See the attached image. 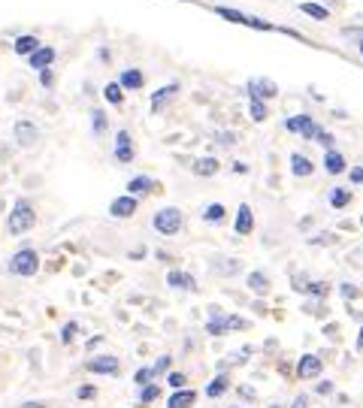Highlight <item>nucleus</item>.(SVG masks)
Here are the masks:
<instances>
[{
    "label": "nucleus",
    "mask_w": 363,
    "mask_h": 408,
    "mask_svg": "<svg viewBox=\"0 0 363 408\" xmlns=\"http://www.w3.org/2000/svg\"><path fill=\"white\" fill-rule=\"evenodd\" d=\"M348 203H351V188H336L330 194V206L333 209H345Z\"/></svg>",
    "instance_id": "obj_30"
},
{
    "label": "nucleus",
    "mask_w": 363,
    "mask_h": 408,
    "mask_svg": "<svg viewBox=\"0 0 363 408\" xmlns=\"http://www.w3.org/2000/svg\"><path fill=\"white\" fill-rule=\"evenodd\" d=\"M18 408H49L45 402H24V405H18Z\"/></svg>",
    "instance_id": "obj_47"
},
{
    "label": "nucleus",
    "mask_w": 363,
    "mask_h": 408,
    "mask_svg": "<svg viewBox=\"0 0 363 408\" xmlns=\"http://www.w3.org/2000/svg\"><path fill=\"white\" fill-rule=\"evenodd\" d=\"M167 285H170L172 290H191V294L197 290L194 275H191V272H182V269H170V272H167Z\"/></svg>",
    "instance_id": "obj_14"
},
{
    "label": "nucleus",
    "mask_w": 363,
    "mask_h": 408,
    "mask_svg": "<svg viewBox=\"0 0 363 408\" xmlns=\"http://www.w3.org/2000/svg\"><path fill=\"white\" fill-rule=\"evenodd\" d=\"M167 384H170L172 390H182V387H185V384H188L185 372H170V375H167Z\"/></svg>",
    "instance_id": "obj_38"
},
{
    "label": "nucleus",
    "mask_w": 363,
    "mask_h": 408,
    "mask_svg": "<svg viewBox=\"0 0 363 408\" xmlns=\"http://www.w3.org/2000/svg\"><path fill=\"white\" fill-rule=\"evenodd\" d=\"M115 160L118 163H133L136 158V149H133V136L127 133V130H118L115 133Z\"/></svg>",
    "instance_id": "obj_8"
},
{
    "label": "nucleus",
    "mask_w": 363,
    "mask_h": 408,
    "mask_svg": "<svg viewBox=\"0 0 363 408\" xmlns=\"http://www.w3.org/2000/svg\"><path fill=\"white\" fill-rule=\"evenodd\" d=\"M360 54H363V40H360Z\"/></svg>",
    "instance_id": "obj_51"
},
{
    "label": "nucleus",
    "mask_w": 363,
    "mask_h": 408,
    "mask_svg": "<svg viewBox=\"0 0 363 408\" xmlns=\"http://www.w3.org/2000/svg\"><path fill=\"white\" fill-rule=\"evenodd\" d=\"M303 290L309 296H315V299H327V294H330V285H327V281H309V285H303Z\"/></svg>",
    "instance_id": "obj_29"
},
{
    "label": "nucleus",
    "mask_w": 363,
    "mask_h": 408,
    "mask_svg": "<svg viewBox=\"0 0 363 408\" xmlns=\"http://www.w3.org/2000/svg\"><path fill=\"white\" fill-rule=\"evenodd\" d=\"M324 169L330 172V176H342V172L348 169V167H345V158H342L339 151L327 149V154H324Z\"/></svg>",
    "instance_id": "obj_21"
},
{
    "label": "nucleus",
    "mask_w": 363,
    "mask_h": 408,
    "mask_svg": "<svg viewBox=\"0 0 363 408\" xmlns=\"http://www.w3.org/2000/svg\"><path fill=\"white\" fill-rule=\"evenodd\" d=\"M151 190H161V185L154 179H149V176H133L131 181H127V194L131 197H145V194H151Z\"/></svg>",
    "instance_id": "obj_11"
},
{
    "label": "nucleus",
    "mask_w": 363,
    "mask_h": 408,
    "mask_svg": "<svg viewBox=\"0 0 363 408\" xmlns=\"http://www.w3.org/2000/svg\"><path fill=\"white\" fill-rule=\"evenodd\" d=\"M218 321H221L224 326V333H230V330H249V321L239 315H224V312H218Z\"/></svg>",
    "instance_id": "obj_24"
},
{
    "label": "nucleus",
    "mask_w": 363,
    "mask_h": 408,
    "mask_svg": "<svg viewBox=\"0 0 363 408\" xmlns=\"http://www.w3.org/2000/svg\"><path fill=\"white\" fill-rule=\"evenodd\" d=\"M357 351H363V330H360V335H357Z\"/></svg>",
    "instance_id": "obj_50"
},
{
    "label": "nucleus",
    "mask_w": 363,
    "mask_h": 408,
    "mask_svg": "<svg viewBox=\"0 0 363 408\" xmlns=\"http://www.w3.org/2000/svg\"><path fill=\"white\" fill-rule=\"evenodd\" d=\"M218 142H221V145H233V142H236V133L221 130V133H218Z\"/></svg>",
    "instance_id": "obj_45"
},
{
    "label": "nucleus",
    "mask_w": 363,
    "mask_h": 408,
    "mask_svg": "<svg viewBox=\"0 0 363 408\" xmlns=\"http://www.w3.org/2000/svg\"><path fill=\"white\" fill-rule=\"evenodd\" d=\"M290 408H306V396H297V399H294V405H290Z\"/></svg>",
    "instance_id": "obj_49"
},
{
    "label": "nucleus",
    "mask_w": 363,
    "mask_h": 408,
    "mask_svg": "<svg viewBox=\"0 0 363 408\" xmlns=\"http://www.w3.org/2000/svg\"><path fill=\"white\" fill-rule=\"evenodd\" d=\"M136 209H140V199L131 197V194H124V197H115L112 203H109V215L118 218V221H124V218L136 215Z\"/></svg>",
    "instance_id": "obj_7"
},
{
    "label": "nucleus",
    "mask_w": 363,
    "mask_h": 408,
    "mask_svg": "<svg viewBox=\"0 0 363 408\" xmlns=\"http://www.w3.org/2000/svg\"><path fill=\"white\" fill-rule=\"evenodd\" d=\"M118 369H121V363L112 354H94L91 360H85V372L91 375H118Z\"/></svg>",
    "instance_id": "obj_4"
},
{
    "label": "nucleus",
    "mask_w": 363,
    "mask_h": 408,
    "mask_svg": "<svg viewBox=\"0 0 363 408\" xmlns=\"http://www.w3.org/2000/svg\"><path fill=\"white\" fill-rule=\"evenodd\" d=\"M233 230L239 236H249L254 230V212L249 203H242L239 209H236V221H233Z\"/></svg>",
    "instance_id": "obj_15"
},
{
    "label": "nucleus",
    "mask_w": 363,
    "mask_h": 408,
    "mask_svg": "<svg viewBox=\"0 0 363 408\" xmlns=\"http://www.w3.org/2000/svg\"><path fill=\"white\" fill-rule=\"evenodd\" d=\"M40 85L43 88H54V73H52V67L40 70Z\"/></svg>",
    "instance_id": "obj_41"
},
{
    "label": "nucleus",
    "mask_w": 363,
    "mask_h": 408,
    "mask_svg": "<svg viewBox=\"0 0 363 408\" xmlns=\"http://www.w3.org/2000/svg\"><path fill=\"white\" fill-rule=\"evenodd\" d=\"M97 396V387L94 384H82V387H76V399H82V402H85V399H94Z\"/></svg>",
    "instance_id": "obj_40"
},
{
    "label": "nucleus",
    "mask_w": 363,
    "mask_h": 408,
    "mask_svg": "<svg viewBox=\"0 0 363 408\" xmlns=\"http://www.w3.org/2000/svg\"><path fill=\"white\" fill-rule=\"evenodd\" d=\"M6 269L13 272V275H18V278H31V275L40 272V254H36L34 248H18L13 257H9Z\"/></svg>",
    "instance_id": "obj_3"
},
{
    "label": "nucleus",
    "mask_w": 363,
    "mask_h": 408,
    "mask_svg": "<svg viewBox=\"0 0 363 408\" xmlns=\"http://www.w3.org/2000/svg\"><path fill=\"white\" fill-rule=\"evenodd\" d=\"M194 402H197V393H194V390L182 387V390H176V393L170 396L167 408H194Z\"/></svg>",
    "instance_id": "obj_19"
},
{
    "label": "nucleus",
    "mask_w": 363,
    "mask_h": 408,
    "mask_svg": "<svg viewBox=\"0 0 363 408\" xmlns=\"http://www.w3.org/2000/svg\"><path fill=\"white\" fill-rule=\"evenodd\" d=\"M54 58H58V52H54L52 45H40V49H36L34 54H27V63H31V67L40 73V70H45V67H52Z\"/></svg>",
    "instance_id": "obj_12"
},
{
    "label": "nucleus",
    "mask_w": 363,
    "mask_h": 408,
    "mask_svg": "<svg viewBox=\"0 0 363 408\" xmlns=\"http://www.w3.org/2000/svg\"><path fill=\"white\" fill-rule=\"evenodd\" d=\"M315 139H318V142H321V145H324V149H333V142H336V139H333V133H327V130H321V127H318Z\"/></svg>",
    "instance_id": "obj_42"
},
{
    "label": "nucleus",
    "mask_w": 363,
    "mask_h": 408,
    "mask_svg": "<svg viewBox=\"0 0 363 408\" xmlns=\"http://www.w3.org/2000/svg\"><path fill=\"white\" fill-rule=\"evenodd\" d=\"M158 396H161V387H158V381H151V384L140 387V402H142V405L154 402V399H158Z\"/></svg>",
    "instance_id": "obj_34"
},
{
    "label": "nucleus",
    "mask_w": 363,
    "mask_h": 408,
    "mask_svg": "<svg viewBox=\"0 0 363 408\" xmlns=\"http://www.w3.org/2000/svg\"><path fill=\"white\" fill-rule=\"evenodd\" d=\"M245 24H249V27H254V31H279L276 24L263 22V18H254V15H249V18H245Z\"/></svg>",
    "instance_id": "obj_37"
},
{
    "label": "nucleus",
    "mask_w": 363,
    "mask_h": 408,
    "mask_svg": "<svg viewBox=\"0 0 363 408\" xmlns=\"http://www.w3.org/2000/svg\"><path fill=\"white\" fill-rule=\"evenodd\" d=\"M76 335H79V324L76 321H67L61 326V345H73L76 342Z\"/></svg>",
    "instance_id": "obj_35"
},
{
    "label": "nucleus",
    "mask_w": 363,
    "mask_h": 408,
    "mask_svg": "<svg viewBox=\"0 0 363 408\" xmlns=\"http://www.w3.org/2000/svg\"><path fill=\"white\" fill-rule=\"evenodd\" d=\"M285 127L290 133H299L303 139H315V133H318V124H315V118L312 115H290Z\"/></svg>",
    "instance_id": "obj_6"
},
{
    "label": "nucleus",
    "mask_w": 363,
    "mask_h": 408,
    "mask_svg": "<svg viewBox=\"0 0 363 408\" xmlns=\"http://www.w3.org/2000/svg\"><path fill=\"white\" fill-rule=\"evenodd\" d=\"M330 390H333V384H330V381H324V384H318V393H330Z\"/></svg>",
    "instance_id": "obj_46"
},
{
    "label": "nucleus",
    "mask_w": 363,
    "mask_h": 408,
    "mask_svg": "<svg viewBox=\"0 0 363 408\" xmlns=\"http://www.w3.org/2000/svg\"><path fill=\"white\" fill-rule=\"evenodd\" d=\"M36 49H40V36H36V33H22V36L15 40V45H13V52H15V54H22V58L34 54Z\"/></svg>",
    "instance_id": "obj_18"
},
{
    "label": "nucleus",
    "mask_w": 363,
    "mask_h": 408,
    "mask_svg": "<svg viewBox=\"0 0 363 408\" xmlns=\"http://www.w3.org/2000/svg\"><path fill=\"white\" fill-rule=\"evenodd\" d=\"M218 169H221V163H218L215 158H197L194 163H191V172L200 176V179H212Z\"/></svg>",
    "instance_id": "obj_17"
},
{
    "label": "nucleus",
    "mask_w": 363,
    "mask_h": 408,
    "mask_svg": "<svg viewBox=\"0 0 363 408\" xmlns=\"http://www.w3.org/2000/svg\"><path fill=\"white\" fill-rule=\"evenodd\" d=\"M176 94H179V82H170V85H163V88L154 91V94H151V115H158Z\"/></svg>",
    "instance_id": "obj_13"
},
{
    "label": "nucleus",
    "mask_w": 363,
    "mask_h": 408,
    "mask_svg": "<svg viewBox=\"0 0 363 408\" xmlns=\"http://www.w3.org/2000/svg\"><path fill=\"white\" fill-rule=\"evenodd\" d=\"M290 172L299 179H306V176H312L315 172V163L306 158V154H290Z\"/></svg>",
    "instance_id": "obj_20"
},
{
    "label": "nucleus",
    "mask_w": 363,
    "mask_h": 408,
    "mask_svg": "<svg viewBox=\"0 0 363 408\" xmlns=\"http://www.w3.org/2000/svg\"><path fill=\"white\" fill-rule=\"evenodd\" d=\"M245 285H249V290H254L258 296L269 294V278L263 275V272H249V278H245Z\"/></svg>",
    "instance_id": "obj_22"
},
{
    "label": "nucleus",
    "mask_w": 363,
    "mask_h": 408,
    "mask_svg": "<svg viewBox=\"0 0 363 408\" xmlns=\"http://www.w3.org/2000/svg\"><path fill=\"white\" fill-rule=\"evenodd\" d=\"M215 15H221L227 18V22H233V24H245V13H239V9H227V6H215Z\"/></svg>",
    "instance_id": "obj_31"
},
{
    "label": "nucleus",
    "mask_w": 363,
    "mask_h": 408,
    "mask_svg": "<svg viewBox=\"0 0 363 408\" xmlns=\"http://www.w3.org/2000/svg\"><path fill=\"white\" fill-rule=\"evenodd\" d=\"M245 91H249L251 100H263V103H267V100H272L279 94V85L269 82V79H251L249 85H245Z\"/></svg>",
    "instance_id": "obj_9"
},
{
    "label": "nucleus",
    "mask_w": 363,
    "mask_h": 408,
    "mask_svg": "<svg viewBox=\"0 0 363 408\" xmlns=\"http://www.w3.org/2000/svg\"><path fill=\"white\" fill-rule=\"evenodd\" d=\"M118 85H121L124 91H140L145 85V76H142V70H136V67H127L121 76H118Z\"/></svg>",
    "instance_id": "obj_16"
},
{
    "label": "nucleus",
    "mask_w": 363,
    "mask_h": 408,
    "mask_svg": "<svg viewBox=\"0 0 363 408\" xmlns=\"http://www.w3.org/2000/svg\"><path fill=\"white\" fill-rule=\"evenodd\" d=\"M348 179H351V185H363V167H351Z\"/></svg>",
    "instance_id": "obj_44"
},
{
    "label": "nucleus",
    "mask_w": 363,
    "mask_h": 408,
    "mask_svg": "<svg viewBox=\"0 0 363 408\" xmlns=\"http://www.w3.org/2000/svg\"><path fill=\"white\" fill-rule=\"evenodd\" d=\"M151 227L158 230L161 236H176L182 233V227H185V212L176 206H167V209H158L151 218Z\"/></svg>",
    "instance_id": "obj_2"
},
{
    "label": "nucleus",
    "mask_w": 363,
    "mask_h": 408,
    "mask_svg": "<svg viewBox=\"0 0 363 408\" xmlns=\"http://www.w3.org/2000/svg\"><path fill=\"white\" fill-rule=\"evenodd\" d=\"M36 227V209L34 203L27 197H18L13 209H9V215H6V230L9 236H24L27 230H34Z\"/></svg>",
    "instance_id": "obj_1"
},
{
    "label": "nucleus",
    "mask_w": 363,
    "mask_h": 408,
    "mask_svg": "<svg viewBox=\"0 0 363 408\" xmlns=\"http://www.w3.org/2000/svg\"><path fill=\"white\" fill-rule=\"evenodd\" d=\"M170 366H172V357L170 354H163V357H158V363H154V375H163V372H170Z\"/></svg>",
    "instance_id": "obj_39"
},
{
    "label": "nucleus",
    "mask_w": 363,
    "mask_h": 408,
    "mask_svg": "<svg viewBox=\"0 0 363 408\" xmlns=\"http://www.w3.org/2000/svg\"><path fill=\"white\" fill-rule=\"evenodd\" d=\"M91 133H94V136L106 133V112H103V109H91Z\"/></svg>",
    "instance_id": "obj_28"
},
{
    "label": "nucleus",
    "mask_w": 363,
    "mask_h": 408,
    "mask_svg": "<svg viewBox=\"0 0 363 408\" xmlns=\"http://www.w3.org/2000/svg\"><path fill=\"white\" fill-rule=\"evenodd\" d=\"M239 396H245V399H251V396H254V390H251V387H239Z\"/></svg>",
    "instance_id": "obj_48"
},
{
    "label": "nucleus",
    "mask_w": 363,
    "mask_h": 408,
    "mask_svg": "<svg viewBox=\"0 0 363 408\" xmlns=\"http://www.w3.org/2000/svg\"><path fill=\"white\" fill-rule=\"evenodd\" d=\"M249 115L254 118V121H267L269 109H267V103H263V100H251V103H249Z\"/></svg>",
    "instance_id": "obj_36"
},
{
    "label": "nucleus",
    "mask_w": 363,
    "mask_h": 408,
    "mask_svg": "<svg viewBox=\"0 0 363 408\" xmlns=\"http://www.w3.org/2000/svg\"><path fill=\"white\" fill-rule=\"evenodd\" d=\"M13 136L22 149H34V145L40 142V127H36L34 121H27V118H22V121H15Z\"/></svg>",
    "instance_id": "obj_5"
},
{
    "label": "nucleus",
    "mask_w": 363,
    "mask_h": 408,
    "mask_svg": "<svg viewBox=\"0 0 363 408\" xmlns=\"http://www.w3.org/2000/svg\"><path fill=\"white\" fill-rule=\"evenodd\" d=\"M233 408H236V405H233Z\"/></svg>",
    "instance_id": "obj_53"
},
{
    "label": "nucleus",
    "mask_w": 363,
    "mask_h": 408,
    "mask_svg": "<svg viewBox=\"0 0 363 408\" xmlns=\"http://www.w3.org/2000/svg\"><path fill=\"white\" fill-rule=\"evenodd\" d=\"M227 387H230V375H224V372H221V375H218V378L212 381V384L206 387V396H209V399H218Z\"/></svg>",
    "instance_id": "obj_27"
},
{
    "label": "nucleus",
    "mask_w": 363,
    "mask_h": 408,
    "mask_svg": "<svg viewBox=\"0 0 363 408\" xmlns=\"http://www.w3.org/2000/svg\"><path fill=\"white\" fill-rule=\"evenodd\" d=\"M212 269L218 272V275H236V272L242 269L239 260H227V257H215L212 260Z\"/></svg>",
    "instance_id": "obj_23"
},
{
    "label": "nucleus",
    "mask_w": 363,
    "mask_h": 408,
    "mask_svg": "<svg viewBox=\"0 0 363 408\" xmlns=\"http://www.w3.org/2000/svg\"><path fill=\"white\" fill-rule=\"evenodd\" d=\"M103 100L109 106H121L124 103V88L118 85V82H109V85L103 88Z\"/></svg>",
    "instance_id": "obj_25"
},
{
    "label": "nucleus",
    "mask_w": 363,
    "mask_h": 408,
    "mask_svg": "<svg viewBox=\"0 0 363 408\" xmlns=\"http://www.w3.org/2000/svg\"><path fill=\"white\" fill-rule=\"evenodd\" d=\"M339 290H342L345 299H357V296H360V287H354V285H342Z\"/></svg>",
    "instance_id": "obj_43"
},
{
    "label": "nucleus",
    "mask_w": 363,
    "mask_h": 408,
    "mask_svg": "<svg viewBox=\"0 0 363 408\" xmlns=\"http://www.w3.org/2000/svg\"><path fill=\"white\" fill-rule=\"evenodd\" d=\"M151 381H158V375H154L151 366H142V369L133 372V384L136 387H145V384H151Z\"/></svg>",
    "instance_id": "obj_33"
},
{
    "label": "nucleus",
    "mask_w": 363,
    "mask_h": 408,
    "mask_svg": "<svg viewBox=\"0 0 363 408\" xmlns=\"http://www.w3.org/2000/svg\"><path fill=\"white\" fill-rule=\"evenodd\" d=\"M269 408H281V405H269Z\"/></svg>",
    "instance_id": "obj_52"
},
{
    "label": "nucleus",
    "mask_w": 363,
    "mask_h": 408,
    "mask_svg": "<svg viewBox=\"0 0 363 408\" xmlns=\"http://www.w3.org/2000/svg\"><path fill=\"white\" fill-rule=\"evenodd\" d=\"M227 218V209L221 206V203H209L206 209H203V221L206 224H221Z\"/></svg>",
    "instance_id": "obj_26"
},
{
    "label": "nucleus",
    "mask_w": 363,
    "mask_h": 408,
    "mask_svg": "<svg viewBox=\"0 0 363 408\" xmlns=\"http://www.w3.org/2000/svg\"><path fill=\"white\" fill-rule=\"evenodd\" d=\"M321 369H324V363H321L318 354H303L299 363H297V375L299 378H318L321 375Z\"/></svg>",
    "instance_id": "obj_10"
},
{
    "label": "nucleus",
    "mask_w": 363,
    "mask_h": 408,
    "mask_svg": "<svg viewBox=\"0 0 363 408\" xmlns=\"http://www.w3.org/2000/svg\"><path fill=\"white\" fill-rule=\"evenodd\" d=\"M299 13L312 15L315 22H327V18H330V13H327L324 6H318V3H299Z\"/></svg>",
    "instance_id": "obj_32"
}]
</instances>
